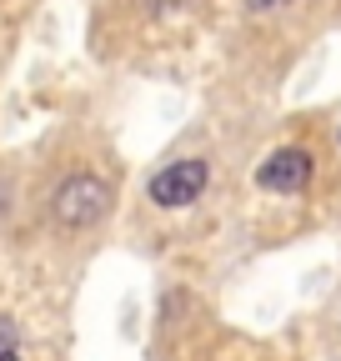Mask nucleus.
Listing matches in <instances>:
<instances>
[{
  "instance_id": "1",
  "label": "nucleus",
  "mask_w": 341,
  "mask_h": 361,
  "mask_svg": "<svg viewBox=\"0 0 341 361\" xmlns=\"http://www.w3.org/2000/svg\"><path fill=\"white\" fill-rule=\"evenodd\" d=\"M106 206H111V191H106V180H96V176H70V180H61V191H56V201H51L56 221L70 226V231L101 221Z\"/></svg>"
},
{
  "instance_id": "2",
  "label": "nucleus",
  "mask_w": 341,
  "mask_h": 361,
  "mask_svg": "<svg viewBox=\"0 0 341 361\" xmlns=\"http://www.w3.org/2000/svg\"><path fill=\"white\" fill-rule=\"evenodd\" d=\"M206 180H211V171H206V161H196V156H186V161H170L161 176H151V201L156 206H191L201 191H206Z\"/></svg>"
},
{
  "instance_id": "3",
  "label": "nucleus",
  "mask_w": 341,
  "mask_h": 361,
  "mask_svg": "<svg viewBox=\"0 0 341 361\" xmlns=\"http://www.w3.org/2000/svg\"><path fill=\"white\" fill-rule=\"evenodd\" d=\"M306 180H311V156L302 146H286V151H276V156L261 161V186L266 191L291 196V191H306Z\"/></svg>"
},
{
  "instance_id": "4",
  "label": "nucleus",
  "mask_w": 341,
  "mask_h": 361,
  "mask_svg": "<svg viewBox=\"0 0 341 361\" xmlns=\"http://www.w3.org/2000/svg\"><path fill=\"white\" fill-rule=\"evenodd\" d=\"M11 351H16V326L0 322V356H11Z\"/></svg>"
},
{
  "instance_id": "5",
  "label": "nucleus",
  "mask_w": 341,
  "mask_h": 361,
  "mask_svg": "<svg viewBox=\"0 0 341 361\" xmlns=\"http://www.w3.org/2000/svg\"><path fill=\"white\" fill-rule=\"evenodd\" d=\"M276 6H286V0H246V11H276Z\"/></svg>"
},
{
  "instance_id": "6",
  "label": "nucleus",
  "mask_w": 341,
  "mask_h": 361,
  "mask_svg": "<svg viewBox=\"0 0 341 361\" xmlns=\"http://www.w3.org/2000/svg\"><path fill=\"white\" fill-rule=\"evenodd\" d=\"M176 6H181V0H151V11H156V16H161V11H176Z\"/></svg>"
},
{
  "instance_id": "7",
  "label": "nucleus",
  "mask_w": 341,
  "mask_h": 361,
  "mask_svg": "<svg viewBox=\"0 0 341 361\" xmlns=\"http://www.w3.org/2000/svg\"><path fill=\"white\" fill-rule=\"evenodd\" d=\"M11 211V191H6V180H0V216Z\"/></svg>"
},
{
  "instance_id": "8",
  "label": "nucleus",
  "mask_w": 341,
  "mask_h": 361,
  "mask_svg": "<svg viewBox=\"0 0 341 361\" xmlns=\"http://www.w3.org/2000/svg\"><path fill=\"white\" fill-rule=\"evenodd\" d=\"M0 361H20V356H16V351H11V356H0Z\"/></svg>"
}]
</instances>
